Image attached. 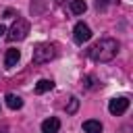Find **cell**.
Returning <instances> with one entry per match:
<instances>
[{"mask_svg":"<svg viewBox=\"0 0 133 133\" xmlns=\"http://www.w3.org/2000/svg\"><path fill=\"white\" fill-rule=\"evenodd\" d=\"M118 48H121V46H118L116 39L104 37V39L96 42V44L87 50V54H89V58L96 60V62H110V60L118 54Z\"/></svg>","mask_w":133,"mask_h":133,"instance_id":"1","label":"cell"},{"mask_svg":"<svg viewBox=\"0 0 133 133\" xmlns=\"http://www.w3.org/2000/svg\"><path fill=\"white\" fill-rule=\"evenodd\" d=\"M54 56H56V50H54V46H52V44H46V42L37 44V46L33 48V54H31V58H33V62H35V64L50 62Z\"/></svg>","mask_w":133,"mask_h":133,"instance_id":"2","label":"cell"},{"mask_svg":"<svg viewBox=\"0 0 133 133\" xmlns=\"http://www.w3.org/2000/svg\"><path fill=\"white\" fill-rule=\"evenodd\" d=\"M27 33H29V23H27L25 19H17V21L12 23V27L8 29L6 39H8V42H21V39L27 37Z\"/></svg>","mask_w":133,"mask_h":133,"instance_id":"3","label":"cell"},{"mask_svg":"<svg viewBox=\"0 0 133 133\" xmlns=\"http://www.w3.org/2000/svg\"><path fill=\"white\" fill-rule=\"evenodd\" d=\"M73 39H75L77 44L89 42V39H91V29H89L85 23H77V25L73 27Z\"/></svg>","mask_w":133,"mask_h":133,"instance_id":"4","label":"cell"},{"mask_svg":"<svg viewBox=\"0 0 133 133\" xmlns=\"http://www.w3.org/2000/svg\"><path fill=\"white\" fill-rule=\"evenodd\" d=\"M127 108H129V98H125V96L112 98V100L108 102V110H110V114H114V116L123 114V112H125Z\"/></svg>","mask_w":133,"mask_h":133,"instance_id":"5","label":"cell"},{"mask_svg":"<svg viewBox=\"0 0 133 133\" xmlns=\"http://www.w3.org/2000/svg\"><path fill=\"white\" fill-rule=\"evenodd\" d=\"M19 60H21V52H19V50H15V48L6 50V54H4V66H6V69L17 66Z\"/></svg>","mask_w":133,"mask_h":133,"instance_id":"6","label":"cell"},{"mask_svg":"<svg viewBox=\"0 0 133 133\" xmlns=\"http://www.w3.org/2000/svg\"><path fill=\"white\" fill-rule=\"evenodd\" d=\"M58 129H60V121L56 116H50L42 123V133H58Z\"/></svg>","mask_w":133,"mask_h":133,"instance_id":"7","label":"cell"},{"mask_svg":"<svg viewBox=\"0 0 133 133\" xmlns=\"http://www.w3.org/2000/svg\"><path fill=\"white\" fill-rule=\"evenodd\" d=\"M4 100H6V106H8L10 110H19V108H23V100H21L17 94H6Z\"/></svg>","mask_w":133,"mask_h":133,"instance_id":"8","label":"cell"},{"mask_svg":"<svg viewBox=\"0 0 133 133\" xmlns=\"http://www.w3.org/2000/svg\"><path fill=\"white\" fill-rule=\"evenodd\" d=\"M102 123L100 121H94V118H89V121H85L83 123V131L85 133H102Z\"/></svg>","mask_w":133,"mask_h":133,"instance_id":"9","label":"cell"},{"mask_svg":"<svg viewBox=\"0 0 133 133\" xmlns=\"http://www.w3.org/2000/svg\"><path fill=\"white\" fill-rule=\"evenodd\" d=\"M54 87V81L52 79H39L37 83H35V91L37 94H46V91H50Z\"/></svg>","mask_w":133,"mask_h":133,"instance_id":"10","label":"cell"},{"mask_svg":"<svg viewBox=\"0 0 133 133\" xmlns=\"http://www.w3.org/2000/svg\"><path fill=\"white\" fill-rule=\"evenodd\" d=\"M71 10H73L75 15H83V12L87 10L85 0H71Z\"/></svg>","mask_w":133,"mask_h":133,"instance_id":"11","label":"cell"},{"mask_svg":"<svg viewBox=\"0 0 133 133\" xmlns=\"http://www.w3.org/2000/svg\"><path fill=\"white\" fill-rule=\"evenodd\" d=\"M77 108H79V100H77V96H71L69 98V106H66V114H75Z\"/></svg>","mask_w":133,"mask_h":133,"instance_id":"12","label":"cell"},{"mask_svg":"<svg viewBox=\"0 0 133 133\" xmlns=\"http://www.w3.org/2000/svg\"><path fill=\"white\" fill-rule=\"evenodd\" d=\"M94 81H96V79H94L91 75H87V77H83V85H85L87 89H91V87H94Z\"/></svg>","mask_w":133,"mask_h":133,"instance_id":"13","label":"cell"},{"mask_svg":"<svg viewBox=\"0 0 133 133\" xmlns=\"http://www.w3.org/2000/svg\"><path fill=\"white\" fill-rule=\"evenodd\" d=\"M106 4H108V0H98L96 2V8L100 10V8H106Z\"/></svg>","mask_w":133,"mask_h":133,"instance_id":"14","label":"cell"},{"mask_svg":"<svg viewBox=\"0 0 133 133\" xmlns=\"http://www.w3.org/2000/svg\"><path fill=\"white\" fill-rule=\"evenodd\" d=\"M121 133H133V129H131V125H125V127L121 129Z\"/></svg>","mask_w":133,"mask_h":133,"instance_id":"15","label":"cell"},{"mask_svg":"<svg viewBox=\"0 0 133 133\" xmlns=\"http://www.w3.org/2000/svg\"><path fill=\"white\" fill-rule=\"evenodd\" d=\"M4 33H6V27H4V25H0V37H2Z\"/></svg>","mask_w":133,"mask_h":133,"instance_id":"16","label":"cell"},{"mask_svg":"<svg viewBox=\"0 0 133 133\" xmlns=\"http://www.w3.org/2000/svg\"><path fill=\"white\" fill-rule=\"evenodd\" d=\"M56 2H58V4H62V2H64V0H56Z\"/></svg>","mask_w":133,"mask_h":133,"instance_id":"17","label":"cell"}]
</instances>
